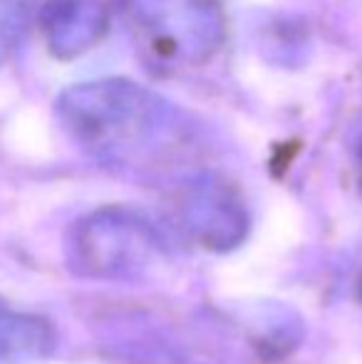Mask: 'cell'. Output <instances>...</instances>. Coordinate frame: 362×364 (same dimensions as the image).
I'll return each instance as SVG.
<instances>
[{"mask_svg": "<svg viewBox=\"0 0 362 364\" xmlns=\"http://www.w3.org/2000/svg\"><path fill=\"white\" fill-rule=\"evenodd\" d=\"M60 119L100 164L147 183L176 188L206 168L196 122L169 100L127 80L78 85L60 97Z\"/></svg>", "mask_w": 362, "mask_h": 364, "instance_id": "obj_1", "label": "cell"}, {"mask_svg": "<svg viewBox=\"0 0 362 364\" xmlns=\"http://www.w3.org/2000/svg\"><path fill=\"white\" fill-rule=\"evenodd\" d=\"M164 235L147 216L110 206L82 216L65 238V260L78 278L129 283L166 263Z\"/></svg>", "mask_w": 362, "mask_h": 364, "instance_id": "obj_2", "label": "cell"}, {"mask_svg": "<svg viewBox=\"0 0 362 364\" xmlns=\"http://www.w3.org/2000/svg\"><path fill=\"white\" fill-rule=\"evenodd\" d=\"M124 13L144 53L164 65H203L226 35L218 0H124Z\"/></svg>", "mask_w": 362, "mask_h": 364, "instance_id": "obj_3", "label": "cell"}, {"mask_svg": "<svg viewBox=\"0 0 362 364\" xmlns=\"http://www.w3.org/2000/svg\"><path fill=\"white\" fill-rule=\"evenodd\" d=\"M176 208L183 228L213 250L236 248L248 233L243 201L226 181L208 171H201L176 188Z\"/></svg>", "mask_w": 362, "mask_h": 364, "instance_id": "obj_4", "label": "cell"}, {"mask_svg": "<svg viewBox=\"0 0 362 364\" xmlns=\"http://www.w3.org/2000/svg\"><path fill=\"white\" fill-rule=\"evenodd\" d=\"M43 30L58 58H78L105 35L110 15L102 0H45Z\"/></svg>", "mask_w": 362, "mask_h": 364, "instance_id": "obj_5", "label": "cell"}, {"mask_svg": "<svg viewBox=\"0 0 362 364\" xmlns=\"http://www.w3.org/2000/svg\"><path fill=\"white\" fill-rule=\"evenodd\" d=\"M55 345L58 337L48 320L0 302V364H40Z\"/></svg>", "mask_w": 362, "mask_h": 364, "instance_id": "obj_6", "label": "cell"}, {"mask_svg": "<svg viewBox=\"0 0 362 364\" xmlns=\"http://www.w3.org/2000/svg\"><path fill=\"white\" fill-rule=\"evenodd\" d=\"M40 5L43 0H0V58L20 43Z\"/></svg>", "mask_w": 362, "mask_h": 364, "instance_id": "obj_7", "label": "cell"}]
</instances>
